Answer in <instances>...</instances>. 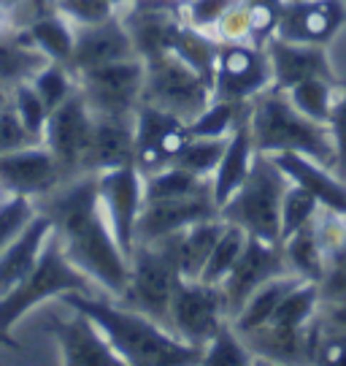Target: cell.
<instances>
[{"label": "cell", "mask_w": 346, "mask_h": 366, "mask_svg": "<svg viewBox=\"0 0 346 366\" xmlns=\"http://www.w3.org/2000/svg\"><path fill=\"white\" fill-rule=\"evenodd\" d=\"M36 207L51 220L68 261L90 277L106 296H122L128 285L130 261L103 212L98 177L78 174L73 179H65L51 193L39 198Z\"/></svg>", "instance_id": "obj_1"}, {"label": "cell", "mask_w": 346, "mask_h": 366, "mask_svg": "<svg viewBox=\"0 0 346 366\" xmlns=\"http://www.w3.org/2000/svg\"><path fill=\"white\" fill-rule=\"evenodd\" d=\"M65 307L84 312L103 331L122 364L133 366H190L200 364V347L179 340L173 331L143 312H136L119 301L106 299V293H63Z\"/></svg>", "instance_id": "obj_2"}, {"label": "cell", "mask_w": 346, "mask_h": 366, "mask_svg": "<svg viewBox=\"0 0 346 366\" xmlns=\"http://www.w3.org/2000/svg\"><path fill=\"white\" fill-rule=\"evenodd\" d=\"M249 128L257 152H300L335 171L338 155L330 125L300 114L287 92L273 84L249 101Z\"/></svg>", "instance_id": "obj_3"}, {"label": "cell", "mask_w": 346, "mask_h": 366, "mask_svg": "<svg viewBox=\"0 0 346 366\" xmlns=\"http://www.w3.org/2000/svg\"><path fill=\"white\" fill-rule=\"evenodd\" d=\"M71 290L103 293L90 277L84 272H78L76 266L68 261V255L63 252V244H60V236L51 231L36 269L16 288L9 290L6 296H0V342L14 345L11 331L27 312H33L44 301L60 299L63 293H71Z\"/></svg>", "instance_id": "obj_4"}, {"label": "cell", "mask_w": 346, "mask_h": 366, "mask_svg": "<svg viewBox=\"0 0 346 366\" xmlns=\"http://www.w3.org/2000/svg\"><path fill=\"white\" fill-rule=\"evenodd\" d=\"M179 236H166L154 242H136L130 252V274L119 304L136 312H143L157 323L168 326L171 317V296L179 272Z\"/></svg>", "instance_id": "obj_5"}, {"label": "cell", "mask_w": 346, "mask_h": 366, "mask_svg": "<svg viewBox=\"0 0 346 366\" xmlns=\"http://www.w3.org/2000/svg\"><path fill=\"white\" fill-rule=\"evenodd\" d=\"M290 179L273 157L255 152L246 182L219 209V217L233 225H241L249 236L265 242H282V198Z\"/></svg>", "instance_id": "obj_6"}, {"label": "cell", "mask_w": 346, "mask_h": 366, "mask_svg": "<svg viewBox=\"0 0 346 366\" xmlns=\"http://www.w3.org/2000/svg\"><path fill=\"white\" fill-rule=\"evenodd\" d=\"M143 63H146V79H143L141 104L160 106L187 122L211 104L214 98L211 81L187 66L181 57L168 52L149 57Z\"/></svg>", "instance_id": "obj_7"}, {"label": "cell", "mask_w": 346, "mask_h": 366, "mask_svg": "<svg viewBox=\"0 0 346 366\" xmlns=\"http://www.w3.org/2000/svg\"><path fill=\"white\" fill-rule=\"evenodd\" d=\"M225 323H230V315L222 285H211L203 280H184V277L176 280L171 296L168 328L179 340L203 350Z\"/></svg>", "instance_id": "obj_8"}, {"label": "cell", "mask_w": 346, "mask_h": 366, "mask_svg": "<svg viewBox=\"0 0 346 366\" xmlns=\"http://www.w3.org/2000/svg\"><path fill=\"white\" fill-rule=\"evenodd\" d=\"M146 63L141 57H128L106 66H95L76 74L78 92L84 95L92 114H136L141 106Z\"/></svg>", "instance_id": "obj_9"}, {"label": "cell", "mask_w": 346, "mask_h": 366, "mask_svg": "<svg viewBox=\"0 0 346 366\" xmlns=\"http://www.w3.org/2000/svg\"><path fill=\"white\" fill-rule=\"evenodd\" d=\"M273 84L268 52L249 41L238 44H219L217 63H214V98L230 104H249L255 95Z\"/></svg>", "instance_id": "obj_10"}, {"label": "cell", "mask_w": 346, "mask_h": 366, "mask_svg": "<svg viewBox=\"0 0 346 366\" xmlns=\"http://www.w3.org/2000/svg\"><path fill=\"white\" fill-rule=\"evenodd\" d=\"M92 128H95V114L87 106L81 92H73L68 101L51 109L46 128H44V142L49 147L54 160L60 163L65 179H73L84 174V160L90 152Z\"/></svg>", "instance_id": "obj_11"}, {"label": "cell", "mask_w": 346, "mask_h": 366, "mask_svg": "<svg viewBox=\"0 0 346 366\" xmlns=\"http://www.w3.org/2000/svg\"><path fill=\"white\" fill-rule=\"evenodd\" d=\"M193 133L187 119L152 104L136 109V166L143 177L173 166Z\"/></svg>", "instance_id": "obj_12"}, {"label": "cell", "mask_w": 346, "mask_h": 366, "mask_svg": "<svg viewBox=\"0 0 346 366\" xmlns=\"http://www.w3.org/2000/svg\"><path fill=\"white\" fill-rule=\"evenodd\" d=\"M95 177H98V196H101L103 212L108 217L119 247L130 261V252L136 247V225L143 209V174L136 163H130V166L101 171Z\"/></svg>", "instance_id": "obj_13"}, {"label": "cell", "mask_w": 346, "mask_h": 366, "mask_svg": "<svg viewBox=\"0 0 346 366\" xmlns=\"http://www.w3.org/2000/svg\"><path fill=\"white\" fill-rule=\"evenodd\" d=\"M279 274H290V263H287L282 242H265V239L249 236L241 258L235 261L230 274L222 280V293L228 301L230 320L263 282Z\"/></svg>", "instance_id": "obj_14"}, {"label": "cell", "mask_w": 346, "mask_h": 366, "mask_svg": "<svg viewBox=\"0 0 346 366\" xmlns=\"http://www.w3.org/2000/svg\"><path fill=\"white\" fill-rule=\"evenodd\" d=\"M63 182V169L46 144H27L0 152V187L6 196L39 201Z\"/></svg>", "instance_id": "obj_15"}, {"label": "cell", "mask_w": 346, "mask_h": 366, "mask_svg": "<svg viewBox=\"0 0 346 366\" xmlns=\"http://www.w3.org/2000/svg\"><path fill=\"white\" fill-rule=\"evenodd\" d=\"M346 27V0H284L276 36L295 44L330 46Z\"/></svg>", "instance_id": "obj_16"}, {"label": "cell", "mask_w": 346, "mask_h": 366, "mask_svg": "<svg viewBox=\"0 0 346 366\" xmlns=\"http://www.w3.org/2000/svg\"><path fill=\"white\" fill-rule=\"evenodd\" d=\"M68 317H51L46 331L60 350V361L68 366H122V358L106 342L103 331L84 312L68 307Z\"/></svg>", "instance_id": "obj_17"}, {"label": "cell", "mask_w": 346, "mask_h": 366, "mask_svg": "<svg viewBox=\"0 0 346 366\" xmlns=\"http://www.w3.org/2000/svg\"><path fill=\"white\" fill-rule=\"evenodd\" d=\"M217 214L219 207L211 196V187L203 193H193V196L146 201L138 225H136V242H154V239L181 234L195 222L217 217Z\"/></svg>", "instance_id": "obj_18"}, {"label": "cell", "mask_w": 346, "mask_h": 366, "mask_svg": "<svg viewBox=\"0 0 346 366\" xmlns=\"http://www.w3.org/2000/svg\"><path fill=\"white\" fill-rule=\"evenodd\" d=\"M128 57H138V54H136L128 27L122 22V14L116 11L103 22L76 27V44H73L68 68L73 74H81L87 68L128 60Z\"/></svg>", "instance_id": "obj_19"}, {"label": "cell", "mask_w": 346, "mask_h": 366, "mask_svg": "<svg viewBox=\"0 0 346 366\" xmlns=\"http://www.w3.org/2000/svg\"><path fill=\"white\" fill-rule=\"evenodd\" d=\"M265 52L273 71V87L290 90L292 84L303 79H338L330 60L327 46H314V44H295V41H284L279 36L265 44Z\"/></svg>", "instance_id": "obj_20"}, {"label": "cell", "mask_w": 346, "mask_h": 366, "mask_svg": "<svg viewBox=\"0 0 346 366\" xmlns=\"http://www.w3.org/2000/svg\"><path fill=\"white\" fill-rule=\"evenodd\" d=\"M136 163V114H95L84 174Z\"/></svg>", "instance_id": "obj_21"}, {"label": "cell", "mask_w": 346, "mask_h": 366, "mask_svg": "<svg viewBox=\"0 0 346 366\" xmlns=\"http://www.w3.org/2000/svg\"><path fill=\"white\" fill-rule=\"evenodd\" d=\"M270 157L287 174L290 182L306 187L320 198L325 209L346 214V179H341L333 169H327V166H322V163L300 155V152H276Z\"/></svg>", "instance_id": "obj_22"}, {"label": "cell", "mask_w": 346, "mask_h": 366, "mask_svg": "<svg viewBox=\"0 0 346 366\" xmlns=\"http://www.w3.org/2000/svg\"><path fill=\"white\" fill-rule=\"evenodd\" d=\"M51 231H54L51 220L44 212H39L25 231L0 252V296H6L9 290L16 288L36 269Z\"/></svg>", "instance_id": "obj_23"}, {"label": "cell", "mask_w": 346, "mask_h": 366, "mask_svg": "<svg viewBox=\"0 0 346 366\" xmlns=\"http://www.w3.org/2000/svg\"><path fill=\"white\" fill-rule=\"evenodd\" d=\"M255 152L257 149H255V142H252V128H249V112H246V117L238 119V125L228 136L222 160H219L217 171L211 177V196H214L219 209L246 182L249 169H252V160H255Z\"/></svg>", "instance_id": "obj_24"}, {"label": "cell", "mask_w": 346, "mask_h": 366, "mask_svg": "<svg viewBox=\"0 0 346 366\" xmlns=\"http://www.w3.org/2000/svg\"><path fill=\"white\" fill-rule=\"evenodd\" d=\"M22 30L46 60L68 66V60L73 54V44H76V25L68 16H63L57 9H49V11L33 16Z\"/></svg>", "instance_id": "obj_25"}, {"label": "cell", "mask_w": 346, "mask_h": 366, "mask_svg": "<svg viewBox=\"0 0 346 366\" xmlns=\"http://www.w3.org/2000/svg\"><path fill=\"white\" fill-rule=\"evenodd\" d=\"M300 282H303V277L292 274V272L263 282V285L246 299V304L238 310V315L230 320L233 328H235L238 334H249V331H255V328L265 326L270 317H273V312L279 310V304L284 301V296H287L290 290H295Z\"/></svg>", "instance_id": "obj_26"}, {"label": "cell", "mask_w": 346, "mask_h": 366, "mask_svg": "<svg viewBox=\"0 0 346 366\" xmlns=\"http://www.w3.org/2000/svg\"><path fill=\"white\" fill-rule=\"evenodd\" d=\"M49 60L33 46L25 30L0 36V87L14 90L16 84L30 81Z\"/></svg>", "instance_id": "obj_27"}, {"label": "cell", "mask_w": 346, "mask_h": 366, "mask_svg": "<svg viewBox=\"0 0 346 366\" xmlns=\"http://www.w3.org/2000/svg\"><path fill=\"white\" fill-rule=\"evenodd\" d=\"M228 222L222 217H208L190 225L179 236V272L184 280H200L205 263L211 258V252L217 247L219 236L225 231Z\"/></svg>", "instance_id": "obj_28"}, {"label": "cell", "mask_w": 346, "mask_h": 366, "mask_svg": "<svg viewBox=\"0 0 346 366\" xmlns=\"http://www.w3.org/2000/svg\"><path fill=\"white\" fill-rule=\"evenodd\" d=\"M282 247L284 255H287V263H290V272L320 285L322 277H325V269H327V261H325V249L320 244L314 220L303 225V228H297L292 236H287L282 242Z\"/></svg>", "instance_id": "obj_29"}, {"label": "cell", "mask_w": 346, "mask_h": 366, "mask_svg": "<svg viewBox=\"0 0 346 366\" xmlns=\"http://www.w3.org/2000/svg\"><path fill=\"white\" fill-rule=\"evenodd\" d=\"M217 52H219V41L214 39V33H205V30H198V27L187 25L184 19L176 27V36H173V44H171V54L181 57L190 68H195L200 76H205L211 81L214 76V63H217ZM214 90V87H211Z\"/></svg>", "instance_id": "obj_30"}, {"label": "cell", "mask_w": 346, "mask_h": 366, "mask_svg": "<svg viewBox=\"0 0 346 366\" xmlns=\"http://www.w3.org/2000/svg\"><path fill=\"white\" fill-rule=\"evenodd\" d=\"M208 187H211V179H200L193 171L181 169V166H168L157 174L143 177V204L163 201V198L193 196V193H203Z\"/></svg>", "instance_id": "obj_31"}, {"label": "cell", "mask_w": 346, "mask_h": 366, "mask_svg": "<svg viewBox=\"0 0 346 366\" xmlns=\"http://www.w3.org/2000/svg\"><path fill=\"white\" fill-rule=\"evenodd\" d=\"M335 81L338 79H303L292 84L287 92V98L292 101L300 114L317 119V122H330V114H333V104H335Z\"/></svg>", "instance_id": "obj_32"}, {"label": "cell", "mask_w": 346, "mask_h": 366, "mask_svg": "<svg viewBox=\"0 0 346 366\" xmlns=\"http://www.w3.org/2000/svg\"><path fill=\"white\" fill-rule=\"evenodd\" d=\"M308 364L346 366V328L325 320L320 312L308 328Z\"/></svg>", "instance_id": "obj_33"}, {"label": "cell", "mask_w": 346, "mask_h": 366, "mask_svg": "<svg viewBox=\"0 0 346 366\" xmlns=\"http://www.w3.org/2000/svg\"><path fill=\"white\" fill-rule=\"evenodd\" d=\"M246 112H249V104H230V101L211 98V104L187 125L195 139H228L233 128L238 125V119L246 117Z\"/></svg>", "instance_id": "obj_34"}, {"label": "cell", "mask_w": 346, "mask_h": 366, "mask_svg": "<svg viewBox=\"0 0 346 366\" xmlns=\"http://www.w3.org/2000/svg\"><path fill=\"white\" fill-rule=\"evenodd\" d=\"M246 242H249V234H246L244 228L228 222L225 231H222V236H219L217 247H214V252H211V258H208V263H205L200 280H203V282H211V285H222V280L230 274L235 261L241 258Z\"/></svg>", "instance_id": "obj_35"}, {"label": "cell", "mask_w": 346, "mask_h": 366, "mask_svg": "<svg viewBox=\"0 0 346 366\" xmlns=\"http://www.w3.org/2000/svg\"><path fill=\"white\" fill-rule=\"evenodd\" d=\"M255 361L257 358L246 347L241 334L233 328V323H225L219 328L200 353V364L203 366H249Z\"/></svg>", "instance_id": "obj_36"}, {"label": "cell", "mask_w": 346, "mask_h": 366, "mask_svg": "<svg viewBox=\"0 0 346 366\" xmlns=\"http://www.w3.org/2000/svg\"><path fill=\"white\" fill-rule=\"evenodd\" d=\"M30 84L44 98V104L49 106V112L57 109L63 101H68L78 90L76 74L65 66V63H54V60H49L46 66L41 68L39 74L30 79Z\"/></svg>", "instance_id": "obj_37"}, {"label": "cell", "mask_w": 346, "mask_h": 366, "mask_svg": "<svg viewBox=\"0 0 346 366\" xmlns=\"http://www.w3.org/2000/svg\"><path fill=\"white\" fill-rule=\"evenodd\" d=\"M11 109L16 112L19 122L25 125V131L33 136V142H44V128L49 119V106L44 104L36 87L30 81H22L11 90Z\"/></svg>", "instance_id": "obj_38"}, {"label": "cell", "mask_w": 346, "mask_h": 366, "mask_svg": "<svg viewBox=\"0 0 346 366\" xmlns=\"http://www.w3.org/2000/svg\"><path fill=\"white\" fill-rule=\"evenodd\" d=\"M320 207V198L314 196L311 190L290 182V187H287V193L282 198V242L287 236L295 234L297 228H303V225L314 220Z\"/></svg>", "instance_id": "obj_39"}, {"label": "cell", "mask_w": 346, "mask_h": 366, "mask_svg": "<svg viewBox=\"0 0 346 366\" xmlns=\"http://www.w3.org/2000/svg\"><path fill=\"white\" fill-rule=\"evenodd\" d=\"M225 144H228V139H195L193 136L173 166L193 171L195 177H200V179H211L219 160H222Z\"/></svg>", "instance_id": "obj_40"}, {"label": "cell", "mask_w": 346, "mask_h": 366, "mask_svg": "<svg viewBox=\"0 0 346 366\" xmlns=\"http://www.w3.org/2000/svg\"><path fill=\"white\" fill-rule=\"evenodd\" d=\"M36 214H39V207H36L33 198H25V196L0 198V252L25 231Z\"/></svg>", "instance_id": "obj_41"}, {"label": "cell", "mask_w": 346, "mask_h": 366, "mask_svg": "<svg viewBox=\"0 0 346 366\" xmlns=\"http://www.w3.org/2000/svg\"><path fill=\"white\" fill-rule=\"evenodd\" d=\"M244 9L249 16V44L265 49V44L276 36L284 0H244Z\"/></svg>", "instance_id": "obj_42"}, {"label": "cell", "mask_w": 346, "mask_h": 366, "mask_svg": "<svg viewBox=\"0 0 346 366\" xmlns=\"http://www.w3.org/2000/svg\"><path fill=\"white\" fill-rule=\"evenodd\" d=\"M233 6H238V0H181V16L187 25L214 33Z\"/></svg>", "instance_id": "obj_43"}, {"label": "cell", "mask_w": 346, "mask_h": 366, "mask_svg": "<svg viewBox=\"0 0 346 366\" xmlns=\"http://www.w3.org/2000/svg\"><path fill=\"white\" fill-rule=\"evenodd\" d=\"M54 9L68 16L73 25H95L108 19L111 14H116V9L108 0H54Z\"/></svg>", "instance_id": "obj_44"}, {"label": "cell", "mask_w": 346, "mask_h": 366, "mask_svg": "<svg viewBox=\"0 0 346 366\" xmlns=\"http://www.w3.org/2000/svg\"><path fill=\"white\" fill-rule=\"evenodd\" d=\"M330 133H333L335 142V155H338V163H335V174L346 179V79H338L335 81V104H333V114H330Z\"/></svg>", "instance_id": "obj_45"}, {"label": "cell", "mask_w": 346, "mask_h": 366, "mask_svg": "<svg viewBox=\"0 0 346 366\" xmlns=\"http://www.w3.org/2000/svg\"><path fill=\"white\" fill-rule=\"evenodd\" d=\"M214 39L219 44H238L249 41V16H246L244 0H238V6H233L230 11L222 16V22L214 30Z\"/></svg>", "instance_id": "obj_46"}, {"label": "cell", "mask_w": 346, "mask_h": 366, "mask_svg": "<svg viewBox=\"0 0 346 366\" xmlns=\"http://www.w3.org/2000/svg\"><path fill=\"white\" fill-rule=\"evenodd\" d=\"M27 144H41V142H33V136L25 131V125L19 122L11 104L6 109H0V152H9V149Z\"/></svg>", "instance_id": "obj_47"}, {"label": "cell", "mask_w": 346, "mask_h": 366, "mask_svg": "<svg viewBox=\"0 0 346 366\" xmlns=\"http://www.w3.org/2000/svg\"><path fill=\"white\" fill-rule=\"evenodd\" d=\"M320 315L325 320L335 323V326L346 328V301H327V304H320Z\"/></svg>", "instance_id": "obj_48"}, {"label": "cell", "mask_w": 346, "mask_h": 366, "mask_svg": "<svg viewBox=\"0 0 346 366\" xmlns=\"http://www.w3.org/2000/svg\"><path fill=\"white\" fill-rule=\"evenodd\" d=\"M27 0H0V9L3 11H9V14H14L16 9H22Z\"/></svg>", "instance_id": "obj_49"}, {"label": "cell", "mask_w": 346, "mask_h": 366, "mask_svg": "<svg viewBox=\"0 0 346 366\" xmlns=\"http://www.w3.org/2000/svg\"><path fill=\"white\" fill-rule=\"evenodd\" d=\"M11 104V90H6V87H0V109H6V106Z\"/></svg>", "instance_id": "obj_50"}, {"label": "cell", "mask_w": 346, "mask_h": 366, "mask_svg": "<svg viewBox=\"0 0 346 366\" xmlns=\"http://www.w3.org/2000/svg\"><path fill=\"white\" fill-rule=\"evenodd\" d=\"M108 3L114 6L116 11H122V9H128V6H130V3H133V0H108Z\"/></svg>", "instance_id": "obj_51"}, {"label": "cell", "mask_w": 346, "mask_h": 366, "mask_svg": "<svg viewBox=\"0 0 346 366\" xmlns=\"http://www.w3.org/2000/svg\"><path fill=\"white\" fill-rule=\"evenodd\" d=\"M6 25H9V11H3V9H0V36L6 33Z\"/></svg>", "instance_id": "obj_52"}, {"label": "cell", "mask_w": 346, "mask_h": 366, "mask_svg": "<svg viewBox=\"0 0 346 366\" xmlns=\"http://www.w3.org/2000/svg\"><path fill=\"white\" fill-rule=\"evenodd\" d=\"M0 198H6V190H3V187H0Z\"/></svg>", "instance_id": "obj_53"}]
</instances>
